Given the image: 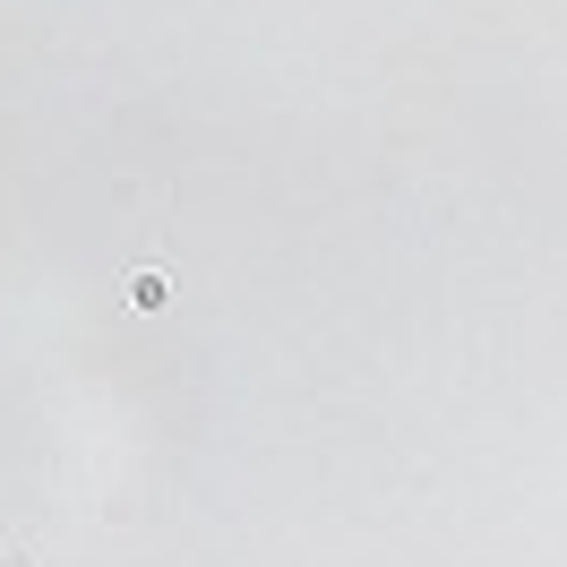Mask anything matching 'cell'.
I'll list each match as a JSON object with an SVG mask.
<instances>
[{"instance_id":"obj_1","label":"cell","mask_w":567,"mask_h":567,"mask_svg":"<svg viewBox=\"0 0 567 567\" xmlns=\"http://www.w3.org/2000/svg\"><path fill=\"white\" fill-rule=\"evenodd\" d=\"M130 301H146V310H155V301H173V284H164L155 267H146V276H130Z\"/></svg>"}]
</instances>
